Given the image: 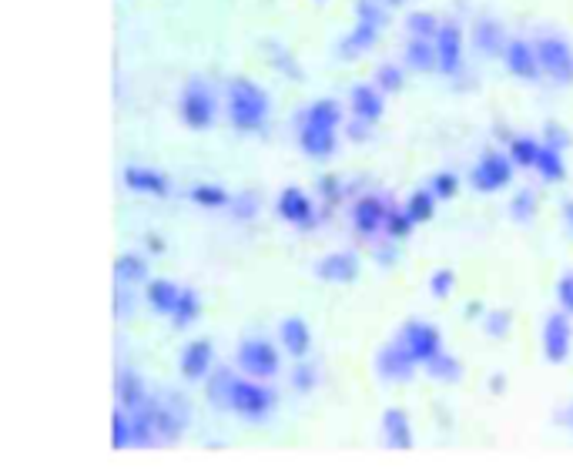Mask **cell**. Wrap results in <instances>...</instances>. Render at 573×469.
Returning a JSON list of instances; mask_svg holds the SVG:
<instances>
[{
	"instance_id": "obj_16",
	"label": "cell",
	"mask_w": 573,
	"mask_h": 469,
	"mask_svg": "<svg viewBox=\"0 0 573 469\" xmlns=\"http://www.w3.org/2000/svg\"><path fill=\"white\" fill-rule=\"evenodd\" d=\"M279 339H282V349L289 352L292 359H305L312 349V329L309 322L299 319V315H289L282 325H279Z\"/></svg>"
},
{
	"instance_id": "obj_52",
	"label": "cell",
	"mask_w": 573,
	"mask_h": 469,
	"mask_svg": "<svg viewBox=\"0 0 573 469\" xmlns=\"http://www.w3.org/2000/svg\"><path fill=\"white\" fill-rule=\"evenodd\" d=\"M466 315H480V302H470V305H466Z\"/></svg>"
},
{
	"instance_id": "obj_32",
	"label": "cell",
	"mask_w": 573,
	"mask_h": 469,
	"mask_svg": "<svg viewBox=\"0 0 573 469\" xmlns=\"http://www.w3.org/2000/svg\"><path fill=\"white\" fill-rule=\"evenodd\" d=\"M537 171H540L543 181H563V178H567V165H563V155H560L557 148H550V145L540 148Z\"/></svg>"
},
{
	"instance_id": "obj_12",
	"label": "cell",
	"mask_w": 573,
	"mask_h": 469,
	"mask_svg": "<svg viewBox=\"0 0 573 469\" xmlns=\"http://www.w3.org/2000/svg\"><path fill=\"white\" fill-rule=\"evenodd\" d=\"M503 64L510 74H517L520 81H537V74L543 71L537 61V47L527 41H510L503 51Z\"/></svg>"
},
{
	"instance_id": "obj_21",
	"label": "cell",
	"mask_w": 573,
	"mask_h": 469,
	"mask_svg": "<svg viewBox=\"0 0 573 469\" xmlns=\"http://www.w3.org/2000/svg\"><path fill=\"white\" fill-rule=\"evenodd\" d=\"M336 131L332 128H315V124H302L299 131V148L305 151L309 158H332L336 155Z\"/></svg>"
},
{
	"instance_id": "obj_14",
	"label": "cell",
	"mask_w": 573,
	"mask_h": 469,
	"mask_svg": "<svg viewBox=\"0 0 573 469\" xmlns=\"http://www.w3.org/2000/svg\"><path fill=\"white\" fill-rule=\"evenodd\" d=\"M386 218H389L386 201L376 195H366L352 205V225H356L359 235H376L379 228H386Z\"/></svg>"
},
{
	"instance_id": "obj_34",
	"label": "cell",
	"mask_w": 573,
	"mask_h": 469,
	"mask_svg": "<svg viewBox=\"0 0 573 469\" xmlns=\"http://www.w3.org/2000/svg\"><path fill=\"white\" fill-rule=\"evenodd\" d=\"M406 27H409V34L413 37H426V41H436V34H439V17L436 14H429V11H413L406 17Z\"/></svg>"
},
{
	"instance_id": "obj_43",
	"label": "cell",
	"mask_w": 573,
	"mask_h": 469,
	"mask_svg": "<svg viewBox=\"0 0 573 469\" xmlns=\"http://www.w3.org/2000/svg\"><path fill=\"white\" fill-rule=\"evenodd\" d=\"M413 218H409V212L403 208V212H389V218H386V232H389V238L393 242H399V238H409V232H413Z\"/></svg>"
},
{
	"instance_id": "obj_33",
	"label": "cell",
	"mask_w": 573,
	"mask_h": 469,
	"mask_svg": "<svg viewBox=\"0 0 573 469\" xmlns=\"http://www.w3.org/2000/svg\"><path fill=\"white\" fill-rule=\"evenodd\" d=\"M232 382L235 376L228 369H218L212 379H208V402L212 409H228V399H232Z\"/></svg>"
},
{
	"instance_id": "obj_26",
	"label": "cell",
	"mask_w": 573,
	"mask_h": 469,
	"mask_svg": "<svg viewBox=\"0 0 573 469\" xmlns=\"http://www.w3.org/2000/svg\"><path fill=\"white\" fill-rule=\"evenodd\" d=\"M339 121H342V108L332 98L309 104V111H305L302 118V124H315V128H332V131L339 128Z\"/></svg>"
},
{
	"instance_id": "obj_47",
	"label": "cell",
	"mask_w": 573,
	"mask_h": 469,
	"mask_svg": "<svg viewBox=\"0 0 573 469\" xmlns=\"http://www.w3.org/2000/svg\"><path fill=\"white\" fill-rule=\"evenodd\" d=\"M543 145H550V148H567L570 145V138H567V131H560L557 124H550L547 128V138H543Z\"/></svg>"
},
{
	"instance_id": "obj_45",
	"label": "cell",
	"mask_w": 573,
	"mask_h": 469,
	"mask_svg": "<svg viewBox=\"0 0 573 469\" xmlns=\"http://www.w3.org/2000/svg\"><path fill=\"white\" fill-rule=\"evenodd\" d=\"M292 382H295V389H299V392L315 389V369H312V366H305V362H302V366L292 372Z\"/></svg>"
},
{
	"instance_id": "obj_36",
	"label": "cell",
	"mask_w": 573,
	"mask_h": 469,
	"mask_svg": "<svg viewBox=\"0 0 573 469\" xmlns=\"http://www.w3.org/2000/svg\"><path fill=\"white\" fill-rule=\"evenodd\" d=\"M111 446L114 449H131V416L128 409H114L111 416Z\"/></svg>"
},
{
	"instance_id": "obj_9",
	"label": "cell",
	"mask_w": 573,
	"mask_h": 469,
	"mask_svg": "<svg viewBox=\"0 0 573 469\" xmlns=\"http://www.w3.org/2000/svg\"><path fill=\"white\" fill-rule=\"evenodd\" d=\"M416 366L419 362L413 359V352H409L403 342H393V346L379 349L376 356V372L386 382H409L416 376Z\"/></svg>"
},
{
	"instance_id": "obj_2",
	"label": "cell",
	"mask_w": 573,
	"mask_h": 469,
	"mask_svg": "<svg viewBox=\"0 0 573 469\" xmlns=\"http://www.w3.org/2000/svg\"><path fill=\"white\" fill-rule=\"evenodd\" d=\"M275 392L262 386V379H238L232 382V399H228V409H232L235 416L248 419V423H262L265 416H272L275 409Z\"/></svg>"
},
{
	"instance_id": "obj_37",
	"label": "cell",
	"mask_w": 573,
	"mask_h": 469,
	"mask_svg": "<svg viewBox=\"0 0 573 469\" xmlns=\"http://www.w3.org/2000/svg\"><path fill=\"white\" fill-rule=\"evenodd\" d=\"M356 17L359 21L376 24V27H386L389 24V7L379 4V0H356Z\"/></svg>"
},
{
	"instance_id": "obj_10",
	"label": "cell",
	"mask_w": 573,
	"mask_h": 469,
	"mask_svg": "<svg viewBox=\"0 0 573 469\" xmlns=\"http://www.w3.org/2000/svg\"><path fill=\"white\" fill-rule=\"evenodd\" d=\"M315 279L332 285H349L359 279V255L356 252H332L315 262Z\"/></svg>"
},
{
	"instance_id": "obj_28",
	"label": "cell",
	"mask_w": 573,
	"mask_h": 469,
	"mask_svg": "<svg viewBox=\"0 0 573 469\" xmlns=\"http://www.w3.org/2000/svg\"><path fill=\"white\" fill-rule=\"evenodd\" d=\"M426 372L433 379H439V382H460L463 379V366H460V359H453L450 352H439V356H433L426 362Z\"/></svg>"
},
{
	"instance_id": "obj_8",
	"label": "cell",
	"mask_w": 573,
	"mask_h": 469,
	"mask_svg": "<svg viewBox=\"0 0 573 469\" xmlns=\"http://www.w3.org/2000/svg\"><path fill=\"white\" fill-rule=\"evenodd\" d=\"M513 168L517 165H513L510 155H496V151H490V155H483L480 161H476L470 181H473L476 191H486V195H490V191H500V188L510 185Z\"/></svg>"
},
{
	"instance_id": "obj_50",
	"label": "cell",
	"mask_w": 573,
	"mask_h": 469,
	"mask_svg": "<svg viewBox=\"0 0 573 469\" xmlns=\"http://www.w3.org/2000/svg\"><path fill=\"white\" fill-rule=\"evenodd\" d=\"M563 222H567V228L573 232V198H570V201H563Z\"/></svg>"
},
{
	"instance_id": "obj_7",
	"label": "cell",
	"mask_w": 573,
	"mask_h": 469,
	"mask_svg": "<svg viewBox=\"0 0 573 469\" xmlns=\"http://www.w3.org/2000/svg\"><path fill=\"white\" fill-rule=\"evenodd\" d=\"M573 315L567 312H553L547 315V322H543V356L553 366H563V362L570 359V349H573Z\"/></svg>"
},
{
	"instance_id": "obj_40",
	"label": "cell",
	"mask_w": 573,
	"mask_h": 469,
	"mask_svg": "<svg viewBox=\"0 0 573 469\" xmlns=\"http://www.w3.org/2000/svg\"><path fill=\"white\" fill-rule=\"evenodd\" d=\"M510 215L517 218V222H530V218L537 215V198H533L530 188L517 191V198L510 201Z\"/></svg>"
},
{
	"instance_id": "obj_23",
	"label": "cell",
	"mask_w": 573,
	"mask_h": 469,
	"mask_svg": "<svg viewBox=\"0 0 573 469\" xmlns=\"http://www.w3.org/2000/svg\"><path fill=\"white\" fill-rule=\"evenodd\" d=\"M406 67L413 71L426 74V71H439V51H436V41H426V37H413L406 44V54H403Z\"/></svg>"
},
{
	"instance_id": "obj_39",
	"label": "cell",
	"mask_w": 573,
	"mask_h": 469,
	"mask_svg": "<svg viewBox=\"0 0 573 469\" xmlns=\"http://www.w3.org/2000/svg\"><path fill=\"white\" fill-rule=\"evenodd\" d=\"M510 325H513V315L510 312H506V309H493V312H486L483 332L493 335V339H506V335H510Z\"/></svg>"
},
{
	"instance_id": "obj_35",
	"label": "cell",
	"mask_w": 573,
	"mask_h": 469,
	"mask_svg": "<svg viewBox=\"0 0 573 469\" xmlns=\"http://www.w3.org/2000/svg\"><path fill=\"white\" fill-rule=\"evenodd\" d=\"M188 195H191L195 205H202V208H225L228 201H232L222 185H195V188L188 191Z\"/></svg>"
},
{
	"instance_id": "obj_5",
	"label": "cell",
	"mask_w": 573,
	"mask_h": 469,
	"mask_svg": "<svg viewBox=\"0 0 573 469\" xmlns=\"http://www.w3.org/2000/svg\"><path fill=\"white\" fill-rule=\"evenodd\" d=\"M396 342H403V346L413 352V359L419 362V366H426L429 359L443 352V332H439L436 325L419 322V319H409L403 329H399Z\"/></svg>"
},
{
	"instance_id": "obj_31",
	"label": "cell",
	"mask_w": 573,
	"mask_h": 469,
	"mask_svg": "<svg viewBox=\"0 0 573 469\" xmlns=\"http://www.w3.org/2000/svg\"><path fill=\"white\" fill-rule=\"evenodd\" d=\"M540 148H543V141L537 138H510V158H513V165L517 168H537V155H540Z\"/></svg>"
},
{
	"instance_id": "obj_41",
	"label": "cell",
	"mask_w": 573,
	"mask_h": 469,
	"mask_svg": "<svg viewBox=\"0 0 573 469\" xmlns=\"http://www.w3.org/2000/svg\"><path fill=\"white\" fill-rule=\"evenodd\" d=\"M376 88L382 94H393L403 88V67H396V64H382L379 71H376Z\"/></svg>"
},
{
	"instance_id": "obj_54",
	"label": "cell",
	"mask_w": 573,
	"mask_h": 469,
	"mask_svg": "<svg viewBox=\"0 0 573 469\" xmlns=\"http://www.w3.org/2000/svg\"><path fill=\"white\" fill-rule=\"evenodd\" d=\"M322 4H326V0H322Z\"/></svg>"
},
{
	"instance_id": "obj_4",
	"label": "cell",
	"mask_w": 573,
	"mask_h": 469,
	"mask_svg": "<svg viewBox=\"0 0 573 469\" xmlns=\"http://www.w3.org/2000/svg\"><path fill=\"white\" fill-rule=\"evenodd\" d=\"M235 359L245 376H252V379H272V376H279V369H282L279 349L265 339H245L242 346H238Z\"/></svg>"
},
{
	"instance_id": "obj_25",
	"label": "cell",
	"mask_w": 573,
	"mask_h": 469,
	"mask_svg": "<svg viewBox=\"0 0 573 469\" xmlns=\"http://www.w3.org/2000/svg\"><path fill=\"white\" fill-rule=\"evenodd\" d=\"M506 34H503V27L496 24V21H476V27H473V47L480 54H500L503 57V51H506Z\"/></svg>"
},
{
	"instance_id": "obj_19",
	"label": "cell",
	"mask_w": 573,
	"mask_h": 469,
	"mask_svg": "<svg viewBox=\"0 0 573 469\" xmlns=\"http://www.w3.org/2000/svg\"><path fill=\"white\" fill-rule=\"evenodd\" d=\"M124 185L138 195H158L165 198L168 195V178L161 175L155 168H145V165H128L124 168Z\"/></svg>"
},
{
	"instance_id": "obj_29",
	"label": "cell",
	"mask_w": 573,
	"mask_h": 469,
	"mask_svg": "<svg viewBox=\"0 0 573 469\" xmlns=\"http://www.w3.org/2000/svg\"><path fill=\"white\" fill-rule=\"evenodd\" d=\"M198 315H202V299H198L195 289H181V299H178V309H175V329H188V325L198 322Z\"/></svg>"
},
{
	"instance_id": "obj_6",
	"label": "cell",
	"mask_w": 573,
	"mask_h": 469,
	"mask_svg": "<svg viewBox=\"0 0 573 469\" xmlns=\"http://www.w3.org/2000/svg\"><path fill=\"white\" fill-rule=\"evenodd\" d=\"M533 47L543 74H550L557 84H573V47L563 37H540Z\"/></svg>"
},
{
	"instance_id": "obj_17",
	"label": "cell",
	"mask_w": 573,
	"mask_h": 469,
	"mask_svg": "<svg viewBox=\"0 0 573 469\" xmlns=\"http://www.w3.org/2000/svg\"><path fill=\"white\" fill-rule=\"evenodd\" d=\"M279 215L285 218V222H292V225H305L309 228L315 222V208H312V201L309 195H305L302 188H282V195H279Z\"/></svg>"
},
{
	"instance_id": "obj_53",
	"label": "cell",
	"mask_w": 573,
	"mask_h": 469,
	"mask_svg": "<svg viewBox=\"0 0 573 469\" xmlns=\"http://www.w3.org/2000/svg\"><path fill=\"white\" fill-rule=\"evenodd\" d=\"M379 4H386V7H403L406 0H379Z\"/></svg>"
},
{
	"instance_id": "obj_11",
	"label": "cell",
	"mask_w": 573,
	"mask_h": 469,
	"mask_svg": "<svg viewBox=\"0 0 573 469\" xmlns=\"http://www.w3.org/2000/svg\"><path fill=\"white\" fill-rule=\"evenodd\" d=\"M212 362H215L212 342H208V339H195V342H188V346L181 349L178 369H181V376H185L188 382H198V379H205L208 372H212Z\"/></svg>"
},
{
	"instance_id": "obj_44",
	"label": "cell",
	"mask_w": 573,
	"mask_h": 469,
	"mask_svg": "<svg viewBox=\"0 0 573 469\" xmlns=\"http://www.w3.org/2000/svg\"><path fill=\"white\" fill-rule=\"evenodd\" d=\"M557 302L563 312L573 315V272H563L557 279Z\"/></svg>"
},
{
	"instance_id": "obj_24",
	"label": "cell",
	"mask_w": 573,
	"mask_h": 469,
	"mask_svg": "<svg viewBox=\"0 0 573 469\" xmlns=\"http://www.w3.org/2000/svg\"><path fill=\"white\" fill-rule=\"evenodd\" d=\"M145 295H148V305L155 309L158 315H175V309H178V299H181V289L171 279H151L148 282V289H145Z\"/></svg>"
},
{
	"instance_id": "obj_18",
	"label": "cell",
	"mask_w": 573,
	"mask_h": 469,
	"mask_svg": "<svg viewBox=\"0 0 573 469\" xmlns=\"http://www.w3.org/2000/svg\"><path fill=\"white\" fill-rule=\"evenodd\" d=\"M382 436L389 449H413V423H409L406 409H386L382 413Z\"/></svg>"
},
{
	"instance_id": "obj_15",
	"label": "cell",
	"mask_w": 573,
	"mask_h": 469,
	"mask_svg": "<svg viewBox=\"0 0 573 469\" xmlns=\"http://www.w3.org/2000/svg\"><path fill=\"white\" fill-rule=\"evenodd\" d=\"M349 111L356 121L376 124L382 118V91L376 84H356V88L349 91Z\"/></svg>"
},
{
	"instance_id": "obj_22",
	"label": "cell",
	"mask_w": 573,
	"mask_h": 469,
	"mask_svg": "<svg viewBox=\"0 0 573 469\" xmlns=\"http://www.w3.org/2000/svg\"><path fill=\"white\" fill-rule=\"evenodd\" d=\"M118 402L128 413H138V409H145L151 402V392L138 372H121L118 376Z\"/></svg>"
},
{
	"instance_id": "obj_49",
	"label": "cell",
	"mask_w": 573,
	"mask_h": 469,
	"mask_svg": "<svg viewBox=\"0 0 573 469\" xmlns=\"http://www.w3.org/2000/svg\"><path fill=\"white\" fill-rule=\"evenodd\" d=\"M557 423H563L567 429H573V402H570V406H563V409H560V413H557Z\"/></svg>"
},
{
	"instance_id": "obj_13",
	"label": "cell",
	"mask_w": 573,
	"mask_h": 469,
	"mask_svg": "<svg viewBox=\"0 0 573 469\" xmlns=\"http://www.w3.org/2000/svg\"><path fill=\"white\" fill-rule=\"evenodd\" d=\"M436 51H439V71L443 74H453L460 71L463 64V31L456 24H443L436 34Z\"/></svg>"
},
{
	"instance_id": "obj_51",
	"label": "cell",
	"mask_w": 573,
	"mask_h": 469,
	"mask_svg": "<svg viewBox=\"0 0 573 469\" xmlns=\"http://www.w3.org/2000/svg\"><path fill=\"white\" fill-rule=\"evenodd\" d=\"M503 372H496V376H493V392H503Z\"/></svg>"
},
{
	"instance_id": "obj_48",
	"label": "cell",
	"mask_w": 573,
	"mask_h": 469,
	"mask_svg": "<svg viewBox=\"0 0 573 469\" xmlns=\"http://www.w3.org/2000/svg\"><path fill=\"white\" fill-rule=\"evenodd\" d=\"M319 188L326 191V198H329V201H336V198H339V178L326 175V178L319 181Z\"/></svg>"
},
{
	"instance_id": "obj_30",
	"label": "cell",
	"mask_w": 573,
	"mask_h": 469,
	"mask_svg": "<svg viewBox=\"0 0 573 469\" xmlns=\"http://www.w3.org/2000/svg\"><path fill=\"white\" fill-rule=\"evenodd\" d=\"M114 275H118L121 282H145L148 262L135 252H124V255H118V262H114Z\"/></svg>"
},
{
	"instance_id": "obj_1",
	"label": "cell",
	"mask_w": 573,
	"mask_h": 469,
	"mask_svg": "<svg viewBox=\"0 0 573 469\" xmlns=\"http://www.w3.org/2000/svg\"><path fill=\"white\" fill-rule=\"evenodd\" d=\"M228 118L242 134L262 131L269 118V94L248 78H235L228 84Z\"/></svg>"
},
{
	"instance_id": "obj_38",
	"label": "cell",
	"mask_w": 573,
	"mask_h": 469,
	"mask_svg": "<svg viewBox=\"0 0 573 469\" xmlns=\"http://www.w3.org/2000/svg\"><path fill=\"white\" fill-rule=\"evenodd\" d=\"M453 289H456L453 268H436V272L429 275V292H433V299H450Z\"/></svg>"
},
{
	"instance_id": "obj_20",
	"label": "cell",
	"mask_w": 573,
	"mask_h": 469,
	"mask_svg": "<svg viewBox=\"0 0 573 469\" xmlns=\"http://www.w3.org/2000/svg\"><path fill=\"white\" fill-rule=\"evenodd\" d=\"M379 34H382V27L369 24V21H359V24L352 27V31L339 41V57H342V61H356V57H362L372 44L379 41Z\"/></svg>"
},
{
	"instance_id": "obj_3",
	"label": "cell",
	"mask_w": 573,
	"mask_h": 469,
	"mask_svg": "<svg viewBox=\"0 0 573 469\" xmlns=\"http://www.w3.org/2000/svg\"><path fill=\"white\" fill-rule=\"evenodd\" d=\"M178 118L191 131H208L215 124V94L205 81H188L178 98Z\"/></svg>"
},
{
	"instance_id": "obj_42",
	"label": "cell",
	"mask_w": 573,
	"mask_h": 469,
	"mask_svg": "<svg viewBox=\"0 0 573 469\" xmlns=\"http://www.w3.org/2000/svg\"><path fill=\"white\" fill-rule=\"evenodd\" d=\"M429 188H433V195L443 201V198H453L456 191H460V178L453 175V171H436L433 178H429Z\"/></svg>"
},
{
	"instance_id": "obj_46",
	"label": "cell",
	"mask_w": 573,
	"mask_h": 469,
	"mask_svg": "<svg viewBox=\"0 0 573 469\" xmlns=\"http://www.w3.org/2000/svg\"><path fill=\"white\" fill-rule=\"evenodd\" d=\"M235 208H238V218H252L255 212H259V195H255V191H245Z\"/></svg>"
},
{
	"instance_id": "obj_27",
	"label": "cell",
	"mask_w": 573,
	"mask_h": 469,
	"mask_svg": "<svg viewBox=\"0 0 573 469\" xmlns=\"http://www.w3.org/2000/svg\"><path fill=\"white\" fill-rule=\"evenodd\" d=\"M436 195H433V188H419V191H413L409 195V201H406V212H409V218H413L416 225H423V222H429V218L436 215Z\"/></svg>"
}]
</instances>
